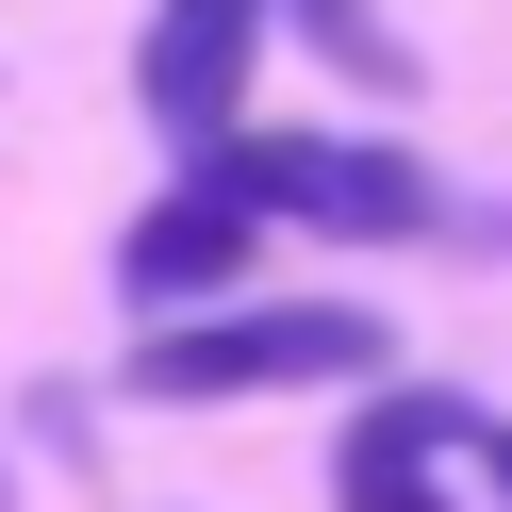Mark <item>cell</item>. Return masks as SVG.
I'll return each mask as SVG.
<instances>
[{
  "label": "cell",
  "instance_id": "obj_4",
  "mask_svg": "<svg viewBox=\"0 0 512 512\" xmlns=\"http://www.w3.org/2000/svg\"><path fill=\"white\" fill-rule=\"evenodd\" d=\"M248 67H265V0H166L149 17V116L166 133H215L248 100Z\"/></svg>",
  "mask_w": 512,
  "mask_h": 512
},
{
  "label": "cell",
  "instance_id": "obj_2",
  "mask_svg": "<svg viewBox=\"0 0 512 512\" xmlns=\"http://www.w3.org/2000/svg\"><path fill=\"white\" fill-rule=\"evenodd\" d=\"M215 182H232L248 215H298V232H430V166H397V149H331V133H265V149H215Z\"/></svg>",
  "mask_w": 512,
  "mask_h": 512
},
{
  "label": "cell",
  "instance_id": "obj_1",
  "mask_svg": "<svg viewBox=\"0 0 512 512\" xmlns=\"http://www.w3.org/2000/svg\"><path fill=\"white\" fill-rule=\"evenodd\" d=\"M380 364V314H347V298H248V314H182V331H149L133 364V397H281V380H364Z\"/></svg>",
  "mask_w": 512,
  "mask_h": 512
},
{
  "label": "cell",
  "instance_id": "obj_6",
  "mask_svg": "<svg viewBox=\"0 0 512 512\" xmlns=\"http://www.w3.org/2000/svg\"><path fill=\"white\" fill-rule=\"evenodd\" d=\"M298 17H314V34L347 50V67H380V83H397V50H380V17H364V0H298Z\"/></svg>",
  "mask_w": 512,
  "mask_h": 512
},
{
  "label": "cell",
  "instance_id": "obj_5",
  "mask_svg": "<svg viewBox=\"0 0 512 512\" xmlns=\"http://www.w3.org/2000/svg\"><path fill=\"white\" fill-rule=\"evenodd\" d=\"M331 512H446V496H430V463H413V413L347 446V496H331Z\"/></svg>",
  "mask_w": 512,
  "mask_h": 512
},
{
  "label": "cell",
  "instance_id": "obj_3",
  "mask_svg": "<svg viewBox=\"0 0 512 512\" xmlns=\"http://www.w3.org/2000/svg\"><path fill=\"white\" fill-rule=\"evenodd\" d=\"M248 232H265V215L232 199V182H182V199H149L133 232H116V281H133L149 314H182V298H215V281H248Z\"/></svg>",
  "mask_w": 512,
  "mask_h": 512
}]
</instances>
